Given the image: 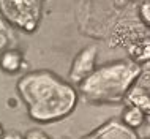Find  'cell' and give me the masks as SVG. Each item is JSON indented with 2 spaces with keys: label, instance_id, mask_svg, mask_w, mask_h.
Returning a JSON list of instances; mask_svg holds the SVG:
<instances>
[{
  "label": "cell",
  "instance_id": "9",
  "mask_svg": "<svg viewBox=\"0 0 150 139\" xmlns=\"http://www.w3.org/2000/svg\"><path fill=\"white\" fill-rule=\"evenodd\" d=\"M131 104L137 106L144 111V109H150V96L145 95L144 92H136L134 95L131 96Z\"/></svg>",
  "mask_w": 150,
  "mask_h": 139
},
{
  "label": "cell",
  "instance_id": "15",
  "mask_svg": "<svg viewBox=\"0 0 150 139\" xmlns=\"http://www.w3.org/2000/svg\"><path fill=\"white\" fill-rule=\"evenodd\" d=\"M144 139H147V138H144Z\"/></svg>",
  "mask_w": 150,
  "mask_h": 139
},
{
  "label": "cell",
  "instance_id": "1",
  "mask_svg": "<svg viewBox=\"0 0 150 139\" xmlns=\"http://www.w3.org/2000/svg\"><path fill=\"white\" fill-rule=\"evenodd\" d=\"M18 90L29 108L30 117L47 123L68 116L76 106V92L49 71H36L24 76Z\"/></svg>",
  "mask_w": 150,
  "mask_h": 139
},
{
  "label": "cell",
  "instance_id": "3",
  "mask_svg": "<svg viewBox=\"0 0 150 139\" xmlns=\"http://www.w3.org/2000/svg\"><path fill=\"white\" fill-rule=\"evenodd\" d=\"M41 0H0V13L14 26L32 32L38 24Z\"/></svg>",
  "mask_w": 150,
  "mask_h": 139
},
{
  "label": "cell",
  "instance_id": "8",
  "mask_svg": "<svg viewBox=\"0 0 150 139\" xmlns=\"http://www.w3.org/2000/svg\"><path fill=\"white\" fill-rule=\"evenodd\" d=\"M129 52L134 57V62H137V63L150 59V41L149 40H141L136 44H133Z\"/></svg>",
  "mask_w": 150,
  "mask_h": 139
},
{
  "label": "cell",
  "instance_id": "10",
  "mask_svg": "<svg viewBox=\"0 0 150 139\" xmlns=\"http://www.w3.org/2000/svg\"><path fill=\"white\" fill-rule=\"evenodd\" d=\"M141 13H142V18H144V21L145 22H149L150 24V3H144L142 5V10H141Z\"/></svg>",
  "mask_w": 150,
  "mask_h": 139
},
{
  "label": "cell",
  "instance_id": "16",
  "mask_svg": "<svg viewBox=\"0 0 150 139\" xmlns=\"http://www.w3.org/2000/svg\"><path fill=\"white\" fill-rule=\"evenodd\" d=\"M0 26H2V24H0Z\"/></svg>",
  "mask_w": 150,
  "mask_h": 139
},
{
  "label": "cell",
  "instance_id": "2",
  "mask_svg": "<svg viewBox=\"0 0 150 139\" xmlns=\"http://www.w3.org/2000/svg\"><path fill=\"white\" fill-rule=\"evenodd\" d=\"M139 73L137 62H114L95 70L79 84V89L90 101L115 103L125 96Z\"/></svg>",
  "mask_w": 150,
  "mask_h": 139
},
{
  "label": "cell",
  "instance_id": "7",
  "mask_svg": "<svg viewBox=\"0 0 150 139\" xmlns=\"http://www.w3.org/2000/svg\"><path fill=\"white\" fill-rule=\"evenodd\" d=\"M21 63H22V57L16 51H5L0 57V67L6 73H16L21 68Z\"/></svg>",
  "mask_w": 150,
  "mask_h": 139
},
{
  "label": "cell",
  "instance_id": "4",
  "mask_svg": "<svg viewBox=\"0 0 150 139\" xmlns=\"http://www.w3.org/2000/svg\"><path fill=\"white\" fill-rule=\"evenodd\" d=\"M95 59H96V48L95 46H88L78 54V57L74 59L70 71V77L74 82L81 84L87 76H90L95 71Z\"/></svg>",
  "mask_w": 150,
  "mask_h": 139
},
{
  "label": "cell",
  "instance_id": "6",
  "mask_svg": "<svg viewBox=\"0 0 150 139\" xmlns=\"http://www.w3.org/2000/svg\"><path fill=\"white\" fill-rule=\"evenodd\" d=\"M122 120H123V123L127 126H129V128H139L145 120V114L141 108L131 104L123 111V114H122Z\"/></svg>",
  "mask_w": 150,
  "mask_h": 139
},
{
  "label": "cell",
  "instance_id": "12",
  "mask_svg": "<svg viewBox=\"0 0 150 139\" xmlns=\"http://www.w3.org/2000/svg\"><path fill=\"white\" fill-rule=\"evenodd\" d=\"M0 139H21V138L18 134H5V136H2Z\"/></svg>",
  "mask_w": 150,
  "mask_h": 139
},
{
  "label": "cell",
  "instance_id": "13",
  "mask_svg": "<svg viewBox=\"0 0 150 139\" xmlns=\"http://www.w3.org/2000/svg\"><path fill=\"white\" fill-rule=\"evenodd\" d=\"M3 44H5V38H3V36H2V35H0V48H2V46H3Z\"/></svg>",
  "mask_w": 150,
  "mask_h": 139
},
{
  "label": "cell",
  "instance_id": "14",
  "mask_svg": "<svg viewBox=\"0 0 150 139\" xmlns=\"http://www.w3.org/2000/svg\"><path fill=\"white\" fill-rule=\"evenodd\" d=\"M3 136V128H2V125H0V138Z\"/></svg>",
  "mask_w": 150,
  "mask_h": 139
},
{
  "label": "cell",
  "instance_id": "11",
  "mask_svg": "<svg viewBox=\"0 0 150 139\" xmlns=\"http://www.w3.org/2000/svg\"><path fill=\"white\" fill-rule=\"evenodd\" d=\"M25 139H49V138H46L43 133H38V131H32L27 134V138Z\"/></svg>",
  "mask_w": 150,
  "mask_h": 139
},
{
  "label": "cell",
  "instance_id": "5",
  "mask_svg": "<svg viewBox=\"0 0 150 139\" xmlns=\"http://www.w3.org/2000/svg\"><path fill=\"white\" fill-rule=\"evenodd\" d=\"M84 139H137L136 134L129 130V126H123L117 122H111V123L104 125L103 128L96 130L90 136Z\"/></svg>",
  "mask_w": 150,
  "mask_h": 139
}]
</instances>
